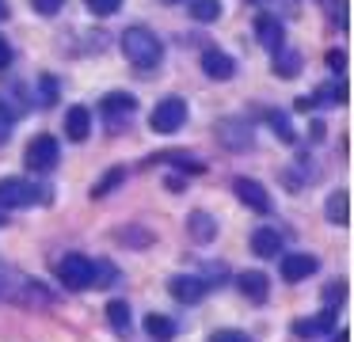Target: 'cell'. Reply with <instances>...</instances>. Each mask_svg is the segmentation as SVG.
<instances>
[{
    "mask_svg": "<svg viewBox=\"0 0 354 342\" xmlns=\"http://www.w3.org/2000/svg\"><path fill=\"white\" fill-rule=\"evenodd\" d=\"M122 53L138 68H156L164 61V42L149 27H126L122 30Z\"/></svg>",
    "mask_w": 354,
    "mask_h": 342,
    "instance_id": "cell-1",
    "label": "cell"
},
{
    "mask_svg": "<svg viewBox=\"0 0 354 342\" xmlns=\"http://www.w3.org/2000/svg\"><path fill=\"white\" fill-rule=\"evenodd\" d=\"M57 281H62L65 289H92V258L88 255H77V251H69V255L57 258Z\"/></svg>",
    "mask_w": 354,
    "mask_h": 342,
    "instance_id": "cell-2",
    "label": "cell"
},
{
    "mask_svg": "<svg viewBox=\"0 0 354 342\" xmlns=\"http://www.w3.org/2000/svg\"><path fill=\"white\" fill-rule=\"evenodd\" d=\"M57 156H62V144H57L50 133H39V137H31L24 160H27V171L46 175V171H54V167H57Z\"/></svg>",
    "mask_w": 354,
    "mask_h": 342,
    "instance_id": "cell-3",
    "label": "cell"
},
{
    "mask_svg": "<svg viewBox=\"0 0 354 342\" xmlns=\"http://www.w3.org/2000/svg\"><path fill=\"white\" fill-rule=\"evenodd\" d=\"M183 122H187V103H183V99H176V95L160 99L156 111L149 114V129H153V133H179Z\"/></svg>",
    "mask_w": 354,
    "mask_h": 342,
    "instance_id": "cell-4",
    "label": "cell"
},
{
    "mask_svg": "<svg viewBox=\"0 0 354 342\" xmlns=\"http://www.w3.org/2000/svg\"><path fill=\"white\" fill-rule=\"evenodd\" d=\"M42 198V190L27 179H0V209H27Z\"/></svg>",
    "mask_w": 354,
    "mask_h": 342,
    "instance_id": "cell-5",
    "label": "cell"
},
{
    "mask_svg": "<svg viewBox=\"0 0 354 342\" xmlns=\"http://www.w3.org/2000/svg\"><path fill=\"white\" fill-rule=\"evenodd\" d=\"M278 270H282V281L297 285V281L313 278V274L320 270V258H316V255H308V251H290V255H282Z\"/></svg>",
    "mask_w": 354,
    "mask_h": 342,
    "instance_id": "cell-6",
    "label": "cell"
},
{
    "mask_svg": "<svg viewBox=\"0 0 354 342\" xmlns=\"http://www.w3.org/2000/svg\"><path fill=\"white\" fill-rule=\"evenodd\" d=\"M133 111H138V99L130 95V91H111V95H103V103H100V114L111 122V126H122V122H130L133 118Z\"/></svg>",
    "mask_w": 354,
    "mask_h": 342,
    "instance_id": "cell-7",
    "label": "cell"
},
{
    "mask_svg": "<svg viewBox=\"0 0 354 342\" xmlns=\"http://www.w3.org/2000/svg\"><path fill=\"white\" fill-rule=\"evenodd\" d=\"M168 293L176 296L179 304H198L202 296L209 293V285L198 278V274H176V278L168 281Z\"/></svg>",
    "mask_w": 354,
    "mask_h": 342,
    "instance_id": "cell-8",
    "label": "cell"
},
{
    "mask_svg": "<svg viewBox=\"0 0 354 342\" xmlns=\"http://www.w3.org/2000/svg\"><path fill=\"white\" fill-rule=\"evenodd\" d=\"M232 190H236V198L248 205V209H255V213H270V194H267V187H263V182L244 179V175H240V179L232 182Z\"/></svg>",
    "mask_w": 354,
    "mask_h": 342,
    "instance_id": "cell-9",
    "label": "cell"
},
{
    "mask_svg": "<svg viewBox=\"0 0 354 342\" xmlns=\"http://www.w3.org/2000/svg\"><path fill=\"white\" fill-rule=\"evenodd\" d=\"M217 137H221V144H225V149H232V152L252 149V126H248L244 118L221 122V126H217Z\"/></svg>",
    "mask_w": 354,
    "mask_h": 342,
    "instance_id": "cell-10",
    "label": "cell"
},
{
    "mask_svg": "<svg viewBox=\"0 0 354 342\" xmlns=\"http://www.w3.org/2000/svg\"><path fill=\"white\" fill-rule=\"evenodd\" d=\"M331 327H335V308H324V312H316V316L293 319V334H297V339H316V334H328Z\"/></svg>",
    "mask_w": 354,
    "mask_h": 342,
    "instance_id": "cell-11",
    "label": "cell"
},
{
    "mask_svg": "<svg viewBox=\"0 0 354 342\" xmlns=\"http://www.w3.org/2000/svg\"><path fill=\"white\" fill-rule=\"evenodd\" d=\"M236 285H240V293L248 296L252 304H267V296H270V278L263 270H244L236 278Z\"/></svg>",
    "mask_w": 354,
    "mask_h": 342,
    "instance_id": "cell-12",
    "label": "cell"
},
{
    "mask_svg": "<svg viewBox=\"0 0 354 342\" xmlns=\"http://www.w3.org/2000/svg\"><path fill=\"white\" fill-rule=\"evenodd\" d=\"M202 73H206L209 80H232L236 61H232L225 50H206V53H202Z\"/></svg>",
    "mask_w": 354,
    "mask_h": 342,
    "instance_id": "cell-13",
    "label": "cell"
},
{
    "mask_svg": "<svg viewBox=\"0 0 354 342\" xmlns=\"http://www.w3.org/2000/svg\"><path fill=\"white\" fill-rule=\"evenodd\" d=\"M255 38H259L263 46H267L270 53L282 46V38H286V30H282V23H278V15H270V12H259L255 15Z\"/></svg>",
    "mask_w": 354,
    "mask_h": 342,
    "instance_id": "cell-14",
    "label": "cell"
},
{
    "mask_svg": "<svg viewBox=\"0 0 354 342\" xmlns=\"http://www.w3.org/2000/svg\"><path fill=\"white\" fill-rule=\"evenodd\" d=\"M252 251L259 258H278V255H282V232L270 228V225L255 228V232H252Z\"/></svg>",
    "mask_w": 354,
    "mask_h": 342,
    "instance_id": "cell-15",
    "label": "cell"
},
{
    "mask_svg": "<svg viewBox=\"0 0 354 342\" xmlns=\"http://www.w3.org/2000/svg\"><path fill=\"white\" fill-rule=\"evenodd\" d=\"M88 133H92V111L88 106H69L65 111V137L69 141H88Z\"/></svg>",
    "mask_w": 354,
    "mask_h": 342,
    "instance_id": "cell-16",
    "label": "cell"
},
{
    "mask_svg": "<svg viewBox=\"0 0 354 342\" xmlns=\"http://www.w3.org/2000/svg\"><path fill=\"white\" fill-rule=\"evenodd\" d=\"M187 236H191L194 243H214L217 240V220L209 217L206 209H194L191 217H187Z\"/></svg>",
    "mask_w": 354,
    "mask_h": 342,
    "instance_id": "cell-17",
    "label": "cell"
},
{
    "mask_svg": "<svg viewBox=\"0 0 354 342\" xmlns=\"http://www.w3.org/2000/svg\"><path fill=\"white\" fill-rule=\"evenodd\" d=\"M324 217L339 228L351 225V194H346V190H331L328 202H324Z\"/></svg>",
    "mask_w": 354,
    "mask_h": 342,
    "instance_id": "cell-18",
    "label": "cell"
},
{
    "mask_svg": "<svg viewBox=\"0 0 354 342\" xmlns=\"http://www.w3.org/2000/svg\"><path fill=\"white\" fill-rule=\"evenodd\" d=\"M145 331H149V339H156V342H171L179 334V327H176V319H171V316L153 312V316H145Z\"/></svg>",
    "mask_w": 354,
    "mask_h": 342,
    "instance_id": "cell-19",
    "label": "cell"
},
{
    "mask_svg": "<svg viewBox=\"0 0 354 342\" xmlns=\"http://www.w3.org/2000/svg\"><path fill=\"white\" fill-rule=\"evenodd\" d=\"M274 73L282 76V80H293V76L301 73V53H297V50H286V46H278V50H274Z\"/></svg>",
    "mask_w": 354,
    "mask_h": 342,
    "instance_id": "cell-20",
    "label": "cell"
},
{
    "mask_svg": "<svg viewBox=\"0 0 354 342\" xmlns=\"http://www.w3.org/2000/svg\"><path fill=\"white\" fill-rule=\"evenodd\" d=\"M118 281V270L107 263V258H92V285L95 289H111Z\"/></svg>",
    "mask_w": 354,
    "mask_h": 342,
    "instance_id": "cell-21",
    "label": "cell"
},
{
    "mask_svg": "<svg viewBox=\"0 0 354 342\" xmlns=\"http://www.w3.org/2000/svg\"><path fill=\"white\" fill-rule=\"evenodd\" d=\"M267 122H270V129L278 133V141H286V144L297 141V133H293V122H290V114H286V111H270Z\"/></svg>",
    "mask_w": 354,
    "mask_h": 342,
    "instance_id": "cell-22",
    "label": "cell"
},
{
    "mask_svg": "<svg viewBox=\"0 0 354 342\" xmlns=\"http://www.w3.org/2000/svg\"><path fill=\"white\" fill-rule=\"evenodd\" d=\"M107 323L115 327L118 334L130 331V304H126V301H111L107 304Z\"/></svg>",
    "mask_w": 354,
    "mask_h": 342,
    "instance_id": "cell-23",
    "label": "cell"
},
{
    "mask_svg": "<svg viewBox=\"0 0 354 342\" xmlns=\"http://www.w3.org/2000/svg\"><path fill=\"white\" fill-rule=\"evenodd\" d=\"M19 281H24V278H19L4 258H0V301H12V296L19 293Z\"/></svg>",
    "mask_w": 354,
    "mask_h": 342,
    "instance_id": "cell-24",
    "label": "cell"
},
{
    "mask_svg": "<svg viewBox=\"0 0 354 342\" xmlns=\"http://www.w3.org/2000/svg\"><path fill=\"white\" fill-rule=\"evenodd\" d=\"M191 15L198 23H214L221 15V0H191Z\"/></svg>",
    "mask_w": 354,
    "mask_h": 342,
    "instance_id": "cell-25",
    "label": "cell"
},
{
    "mask_svg": "<svg viewBox=\"0 0 354 342\" xmlns=\"http://www.w3.org/2000/svg\"><path fill=\"white\" fill-rule=\"evenodd\" d=\"M122 179H126V167H111V171L103 175V179L95 182V187H92V198H107V194H111V190H115Z\"/></svg>",
    "mask_w": 354,
    "mask_h": 342,
    "instance_id": "cell-26",
    "label": "cell"
},
{
    "mask_svg": "<svg viewBox=\"0 0 354 342\" xmlns=\"http://www.w3.org/2000/svg\"><path fill=\"white\" fill-rule=\"evenodd\" d=\"M19 114H24V111H16L12 103H0V144H4V141L12 137V129H16Z\"/></svg>",
    "mask_w": 354,
    "mask_h": 342,
    "instance_id": "cell-27",
    "label": "cell"
},
{
    "mask_svg": "<svg viewBox=\"0 0 354 342\" xmlns=\"http://www.w3.org/2000/svg\"><path fill=\"white\" fill-rule=\"evenodd\" d=\"M118 243H126V247H149L153 243V236L145 232V228H118Z\"/></svg>",
    "mask_w": 354,
    "mask_h": 342,
    "instance_id": "cell-28",
    "label": "cell"
},
{
    "mask_svg": "<svg viewBox=\"0 0 354 342\" xmlns=\"http://www.w3.org/2000/svg\"><path fill=\"white\" fill-rule=\"evenodd\" d=\"M39 106H54L57 103V80L54 76H39V99H35Z\"/></svg>",
    "mask_w": 354,
    "mask_h": 342,
    "instance_id": "cell-29",
    "label": "cell"
},
{
    "mask_svg": "<svg viewBox=\"0 0 354 342\" xmlns=\"http://www.w3.org/2000/svg\"><path fill=\"white\" fill-rule=\"evenodd\" d=\"M346 301V281H328L324 285V308H335Z\"/></svg>",
    "mask_w": 354,
    "mask_h": 342,
    "instance_id": "cell-30",
    "label": "cell"
},
{
    "mask_svg": "<svg viewBox=\"0 0 354 342\" xmlns=\"http://www.w3.org/2000/svg\"><path fill=\"white\" fill-rule=\"evenodd\" d=\"M320 4H324V12H328V19L346 30V0H320Z\"/></svg>",
    "mask_w": 354,
    "mask_h": 342,
    "instance_id": "cell-31",
    "label": "cell"
},
{
    "mask_svg": "<svg viewBox=\"0 0 354 342\" xmlns=\"http://www.w3.org/2000/svg\"><path fill=\"white\" fill-rule=\"evenodd\" d=\"M88 4V12H95V15H115L118 8H122V0H84Z\"/></svg>",
    "mask_w": 354,
    "mask_h": 342,
    "instance_id": "cell-32",
    "label": "cell"
},
{
    "mask_svg": "<svg viewBox=\"0 0 354 342\" xmlns=\"http://www.w3.org/2000/svg\"><path fill=\"white\" fill-rule=\"evenodd\" d=\"M198 278L206 281V285H209V281H225V278H229V266H225V263H206V274H198Z\"/></svg>",
    "mask_w": 354,
    "mask_h": 342,
    "instance_id": "cell-33",
    "label": "cell"
},
{
    "mask_svg": "<svg viewBox=\"0 0 354 342\" xmlns=\"http://www.w3.org/2000/svg\"><path fill=\"white\" fill-rule=\"evenodd\" d=\"M209 342H252L244 331H232V327H225V331H214L209 334Z\"/></svg>",
    "mask_w": 354,
    "mask_h": 342,
    "instance_id": "cell-34",
    "label": "cell"
},
{
    "mask_svg": "<svg viewBox=\"0 0 354 342\" xmlns=\"http://www.w3.org/2000/svg\"><path fill=\"white\" fill-rule=\"evenodd\" d=\"M62 4H65V0H31V8L39 15H57V12H62Z\"/></svg>",
    "mask_w": 354,
    "mask_h": 342,
    "instance_id": "cell-35",
    "label": "cell"
},
{
    "mask_svg": "<svg viewBox=\"0 0 354 342\" xmlns=\"http://www.w3.org/2000/svg\"><path fill=\"white\" fill-rule=\"evenodd\" d=\"M328 65L335 68V73H343V68H346V53H343V50H331V53H328Z\"/></svg>",
    "mask_w": 354,
    "mask_h": 342,
    "instance_id": "cell-36",
    "label": "cell"
},
{
    "mask_svg": "<svg viewBox=\"0 0 354 342\" xmlns=\"http://www.w3.org/2000/svg\"><path fill=\"white\" fill-rule=\"evenodd\" d=\"M8 65H12V46L0 38V68H8Z\"/></svg>",
    "mask_w": 354,
    "mask_h": 342,
    "instance_id": "cell-37",
    "label": "cell"
},
{
    "mask_svg": "<svg viewBox=\"0 0 354 342\" xmlns=\"http://www.w3.org/2000/svg\"><path fill=\"white\" fill-rule=\"evenodd\" d=\"M0 19H8V4L4 0H0Z\"/></svg>",
    "mask_w": 354,
    "mask_h": 342,
    "instance_id": "cell-38",
    "label": "cell"
},
{
    "mask_svg": "<svg viewBox=\"0 0 354 342\" xmlns=\"http://www.w3.org/2000/svg\"><path fill=\"white\" fill-rule=\"evenodd\" d=\"M335 342H351V331H339V339Z\"/></svg>",
    "mask_w": 354,
    "mask_h": 342,
    "instance_id": "cell-39",
    "label": "cell"
},
{
    "mask_svg": "<svg viewBox=\"0 0 354 342\" xmlns=\"http://www.w3.org/2000/svg\"><path fill=\"white\" fill-rule=\"evenodd\" d=\"M8 225V209H0V228Z\"/></svg>",
    "mask_w": 354,
    "mask_h": 342,
    "instance_id": "cell-40",
    "label": "cell"
},
{
    "mask_svg": "<svg viewBox=\"0 0 354 342\" xmlns=\"http://www.w3.org/2000/svg\"><path fill=\"white\" fill-rule=\"evenodd\" d=\"M248 4H267V0H248Z\"/></svg>",
    "mask_w": 354,
    "mask_h": 342,
    "instance_id": "cell-41",
    "label": "cell"
},
{
    "mask_svg": "<svg viewBox=\"0 0 354 342\" xmlns=\"http://www.w3.org/2000/svg\"><path fill=\"white\" fill-rule=\"evenodd\" d=\"M164 4H179V0H164Z\"/></svg>",
    "mask_w": 354,
    "mask_h": 342,
    "instance_id": "cell-42",
    "label": "cell"
}]
</instances>
